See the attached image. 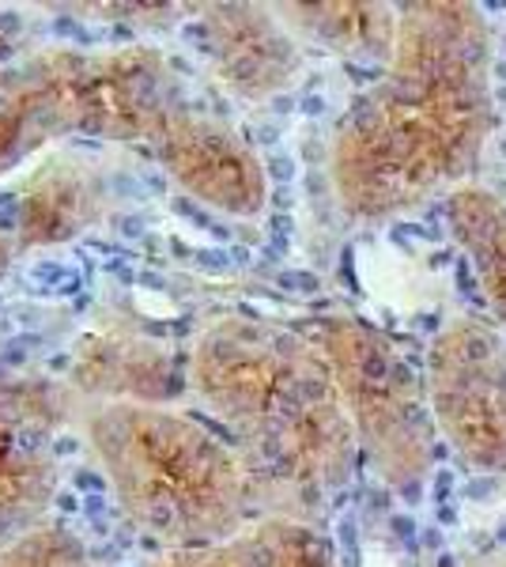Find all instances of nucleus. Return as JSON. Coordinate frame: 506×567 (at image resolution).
I'll use <instances>...</instances> for the list:
<instances>
[{
	"label": "nucleus",
	"instance_id": "1",
	"mask_svg": "<svg viewBox=\"0 0 506 567\" xmlns=\"http://www.w3.org/2000/svg\"><path fill=\"white\" fill-rule=\"evenodd\" d=\"M390 65L348 106L329 182L348 219L385 224L468 186L495 125L492 31L476 4H401Z\"/></svg>",
	"mask_w": 506,
	"mask_h": 567
},
{
	"label": "nucleus",
	"instance_id": "2",
	"mask_svg": "<svg viewBox=\"0 0 506 567\" xmlns=\"http://www.w3.org/2000/svg\"><path fill=\"white\" fill-rule=\"evenodd\" d=\"M189 386L238 439L261 503L307 518L348 484L359 458L326 355L307 333L257 318H219L197 337Z\"/></svg>",
	"mask_w": 506,
	"mask_h": 567
},
{
	"label": "nucleus",
	"instance_id": "3",
	"mask_svg": "<svg viewBox=\"0 0 506 567\" xmlns=\"http://www.w3.org/2000/svg\"><path fill=\"white\" fill-rule=\"evenodd\" d=\"M80 427L122 515L167 553L231 542L254 523L250 465L200 420L167 405H87Z\"/></svg>",
	"mask_w": 506,
	"mask_h": 567
},
{
	"label": "nucleus",
	"instance_id": "4",
	"mask_svg": "<svg viewBox=\"0 0 506 567\" xmlns=\"http://www.w3.org/2000/svg\"><path fill=\"white\" fill-rule=\"evenodd\" d=\"M307 337L333 371L359 454L393 492L420 496L435 465L438 435L427 401V379H420L393 337L363 318L333 315Z\"/></svg>",
	"mask_w": 506,
	"mask_h": 567
},
{
	"label": "nucleus",
	"instance_id": "5",
	"mask_svg": "<svg viewBox=\"0 0 506 567\" xmlns=\"http://www.w3.org/2000/svg\"><path fill=\"white\" fill-rule=\"evenodd\" d=\"M27 87L53 141H155L178 114L182 84L171 61L152 45L122 50H42L20 61Z\"/></svg>",
	"mask_w": 506,
	"mask_h": 567
},
{
	"label": "nucleus",
	"instance_id": "6",
	"mask_svg": "<svg viewBox=\"0 0 506 567\" xmlns=\"http://www.w3.org/2000/svg\"><path fill=\"white\" fill-rule=\"evenodd\" d=\"M427 401L438 435L468 470L506 477V333L462 315L427 349Z\"/></svg>",
	"mask_w": 506,
	"mask_h": 567
},
{
	"label": "nucleus",
	"instance_id": "7",
	"mask_svg": "<svg viewBox=\"0 0 506 567\" xmlns=\"http://www.w3.org/2000/svg\"><path fill=\"white\" fill-rule=\"evenodd\" d=\"M69 416V382L0 379V548L42 526L58 492V435Z\"/></svg>",
	"mask_w": 506,
	"mask_h": 567
},
{
	"label": "nucleus",
	"instance_id": "8",
	"mask_svg": "<svg viewBox=\"0 0 506 567\" xmlns=\"http://www.w3.org/2000/svg\"><path fill=\"white\" fill-rule=\"evenodd\" d=\"M167 178L197 205L231 219H257L269 205V171L242 133L182 106L152 141Z\"/></svg>",
	"mask_w": 506,
	"mask_h": 567
},
{
	"label": "nucleus",
	"instance_id": "9",
	"mask_svg": "<svg viewBox=\"0 0 506 567\" xmlns=\"http://www.w3.org/2000/svg\"><path fill=\"white\" fill-rule=\"evenodd\" d=\"M197 34L216 84L242 103H269L302 72V42L272 4H205Z\"/></svg>",
	"mask_w": 506,
	"mask_h": 567
},
{
	"label": "nucleus",
	"instance_id": "10",
	"mask_svg": "<svg viewBox=\"0 0 506 567\" xmlns=\"http://www.w3.org/2000/svg\"><path fill=\"white\" fill-rule=\"evenodd\" d=\"M189 382L167 341L141 329L99 326L80 337L69 363V390L91 405H167Z\"/></svg>",
	"mask_w": 506,
	"mask_h": 567
},
{
	"label": "nucleus",
	"instance_id": "11",
	"mask_svg": "<svg viewBox=\"0 0 506 567\" xmlns=\"http://www.w3.org/2000/svg\"><path fill=\"white\" fill-rule=\"evenodd\" d=\"M106 178L84 159H50L23 182L16 197L12 243L16 250L58 246L91 231L106 216Z\"/></svg>",
	"mask_w": 506,
	"mask_h": 567
},
{
	"label": "nucleus",
	"instance_id": "12",
	"mask_svg": "<svg viewBox=\"0 0 506 567\" xmlns=\"http://www.w3.org/2000/svg\"><path fill=\"white\" fill-rule=\"evenodd\" d=\"M276 16L288 23L302 45L333 53L344 61H363V65H390L393 45H397L401 12L393 4H272Z\"/></svg>",
	"mask_w": 506,
	"mask_h": 567
},
{
	"label": "nucleus",
	"instance_id": "13",
	"mask_svg": "<svg viewBox=\"0 0 506 567\" xmlns=\"http://www.w3.org/2000/svg\"><path fill=\"white\" fill-rule=\"evenodd\" d=\"M446 224L457 250L473 265L487 307L506 329V200L468 182L450 194Z\"/></svg>",
	"mask_w": 506,
	"mask_h": 567
},
{
	"label": "nucleus",
	"instance_id": "14",
	"mask_svg": "<svg viewBox=\"0 0 506 567\" xmlns=\"http://www.w3.org/2000/svg\"><path fill=\"white\" fill-rule=\"evenodd\" d=\"M53 136L42 122V110L34 103L20 61L0 69V175L23 163L27 155L45 148Z\"/></svg>",
	"mask_w": 506,
	"mask_h": 567
},
{
	"label": "nucleus",
	"instance_id": "15",
	"mask_svg": "<svg viewBox=\"0 0 506 567\" xmlns=\"http://www.w3.org/2000/svg\"><path fill=\"white\" fill-rule=\"evenodd\" d=\"M0 567H91V556L76 534L42 523L20 542L0 548Z\"/></svg>",
	"mask_w": 506,
	"mask_h": 567
},
{
	"label": "nucleus",
	"instance_id": "16",
	"mask_svg": "<svg viewBox=\"0 0 506 567\" xmlns=\"http://www.w3.org/2000/svg\"><path fill=\"white\" fill-rule=\"evenodd\" d=\"M148 567H269L261 542L254 534V523L231 542L219 545H197V548H171V553L155 556Z\"/></svg>",
	"mask_w": 506,
	"mask_h": 567
},
{
	"label": "nucleus",
	"instance_id": "17",
	"mask_svg": "<svg viewBox=\"0 0 506 567\" xmlns=\"http://www.w3.org/2000/svg\"><path fill=\"white\" fill-rule=\"evenodd\" d=\"M8 65H16V27L0 12V69H8Z\"/></svg>",
	"mask_w": 506,
	"mask_h": 567
},
{
	"label": "nucleus",
	"instance_id": "18",
	"mask_svg": "<svg viewBox=\"0 0 506 567\" xmlns=\"http://www.w3.org/2000/svg\"><path fill=\"white\" fill-rule=\"evenodd\" d=\"M12 254H20V250H16V243H12V235L0 231V272H4L8 265H12Z\"/></svg>",
	"mask_w": 506,
	"mask_h": 567
},
{
	"label": "nucleus",
	"instance_id": "19",
	"mask_svg": "<svg viewBox=\"0 0 506 567\" xmlns=\"http://www.w3.org/2000/svg\"><path fill=\"white\" fill-rule=\"evenodd\" d=\"M484 567H506V560H492V564H484Z\"/></svg>",
	"mask_w": 506,
	"mask_h": 567
}]
</instances>
